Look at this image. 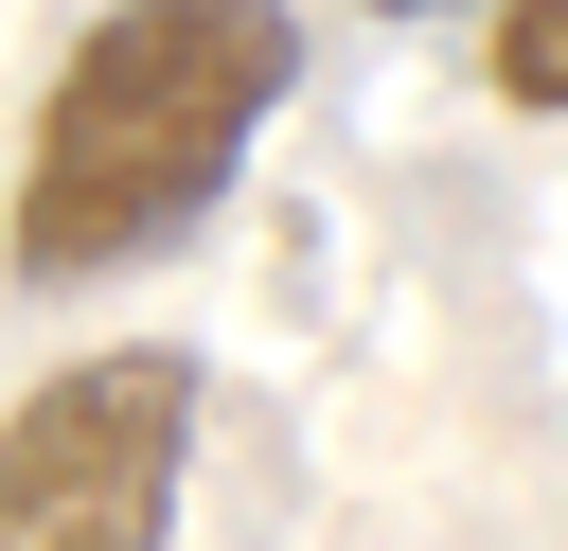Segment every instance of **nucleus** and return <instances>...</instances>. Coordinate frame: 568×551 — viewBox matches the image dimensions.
Returning a JSON list of instances; mask_svg holds the SVG:
<instances>
[{
	"label": "nucleus",
	"mask_w": 568,
	"mask_h": 551,
	"mask_svg": "<svg viewBox=\"0 0 568 551\" xmlns=\"http://www.w3.org/2000/svg\"><path fill=\"white\" fill-rule=\"evenodd\" d=\"M302 89V0H106L18 142L0 267L18 284H124L195 249L248 178V142Z\"/></svg>",
	"instance_id": "obj_1"
},
{
	"label": "nucleus",
	"mask_w": 568,
	"mask_h": 551,
	"mask_svg": "<svg viewBox=\"0 0 568 551\" xmlns=\"http://www.w3.org/2000/svg\"><path fill=\"white\" fill-rule=\"evenodd\" d=\"M195 409H213V373L178 338H106V355L36 373L0 409V551H160L178 480H195Z\"/></svg>",
	"instance_id": "obj_2"
},
{
	"label": "nucleus",
	"mask_w": 568,
	"mask_h": 551,
	"mask_svg": "<svg viewBox=\"0 0 568 551\" xmlns=\"http://www.w3.org/2000/svg\"><path fill=\"white\" fill-rule=\"evenodd\" d=\"M497 107H515V124L568 107V0H497Z\"/></svg>",
	"instance_id": "obj_3"
},
{
	"label": "nucleus",
	"mask_w": 568,
	"mask_h": 551,
	"mask_svg": "<svg viewBox=\"0 0 568 551\" xmlns=\"http://www.w3.org/2000/svg\"><path fill=\"white\" fill-rule=\"evenodd\" d=\"M355 18H444V0H355Z\"/></svg>",
	"instance_id": "obj_4"
}]
</instances>
